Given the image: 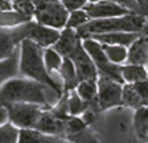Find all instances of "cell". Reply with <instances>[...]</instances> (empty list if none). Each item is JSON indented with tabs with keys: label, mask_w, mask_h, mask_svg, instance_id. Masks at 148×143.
I'll return each instance as SVG.
<instances>
[{
	"label": "cell",
	"mask_w": 148,
	"mask_h": 143,
	"mask_svg": "<svg viewBox=\"0 0 148 143\" xmlns=\"http://www.w3.org/2000/svg\"><path fill=\"white\" fill-rule=\"evenodd\" d=\"M62 93L27 77H14L0 86V105L11 103H32L45 109L53 108Z\"/></svg>",
	"instance_id": "1"
},
{
	"label": "cell",
	"mask_w": 148,
	"mask_h": 143,
	"mask_svg": "<svg viewBox=\"0 0 148 143\" xmlns=\"http://www.w3.org/2000/svg\"><path fill=\"white\" fill-rule=\"evenodd\" d=\"M43 47L32 42L31 39H23L20 43V57H19V74L23 77L31 78L38 82L55 89L57 92L63 93V88L54 77H51L45 66Z\"/></svg>",
	"instance_id": "2"
},
{
	"label": "cell",
	"mask_w": 148,
	"mask_h": 143,
	"mask_svg": "<svg viewBox=\"0 0 148 143\" xmlns=\"http://www.w3.org/2000/svg\"><path fill=\"white\" fill-rule=\"evenodd\" d=\"M147 18L143 15L129 14L116 18L106 19H90L88 23L77 28L78 35L81 39L89 38L94 34H106V32H141L145 27Z\"/></svg>",
	"instance_id": "3"
},
{
	"label": "cell",
	"mask_w": 148,
	"mask_h": 143,
	"mask_svg": "<svg viewBox=\"0 0 148 143\" xmlns=\"http://www.w3.org/2000/svg\"><path fill=\"white\" fill-rule=\"evenodd\" d=\"M98 93L96 100L90 101L88 108L94 112H102L114 107H123V85L104 74H98Z\"/></svg>",
	"instance_id": "4"
},
{
	"label": "cell",
	"mask_w": 148,
	"mask_h": 143,
	"mask_svg": "<svg viewBox=\"0 0 148 143\" xmlns=\"http://www.w3.org/2000/svg\"><path fill=\"white\" fill-rule=\"evenodd\" d=\"M35 4L34 20L43 26L62 30L66 26L70 12L61 0H32Z\"/></svg>",
	"instance_id": "5"
},
{
	"label": "cell",
	"mask_w": 148,
	"mask_h": 143,
	"mask_svg": "<svg viewBox=\"0 0 148 143\" xmlns=\"http://www.w3.org/2000/svg\"><path fill=\"white\" fill-rule=\"evenodd\" d=\"M82 45H84V49L88 51V54L90 55V58L93 59L94 65L98 70V74H104L120 84H125L123 74H121V65L113 64L106 57L101 43L93 38H85L82 39Z\"/></svg>",
	"instance_id": "6"
},
{
	"label": "cell",
	"mask_w": 148,
	"mask_h": 143,
	"mask_svg": "<svg viewBox=\"0 0 148 143\" xmlns=\"http://www.w3.org/2000/svg\"><path fill=\"white\" fill-rule=\"evenodd\" d=\"M8 112V122L19 130L34 128L45 108L32 103H11L4 105Z\"/></svg>",
	"instance_id": "7"
},
{
	"label": "cell",
	"mask_w": 148,
	"mask_h": 143,
	"mask_svg": "<svg viewBox=\"0 0 148 143\" xmlns=\"http://www.w3.org/2000/svg\"><path fill=\"white\" fill-rule=\"evenodd\" d=\"M27 23L14 27L0 26V61L20 51V43L27 38Z\"/></svg>",
	"instance_id": "8"
},
{
	"label": "cell",
	"mask_w": 148,
	"mask_h": 143,
	"mask_svg": "<svg viewBox=\"0 0 148 143\" xmlns=\"http://www.w3.org/2000/svg\"><path fill=\"white\" fill-rule=\"evenodd\" d=\"M90 19H106V18H116L133 14L128 8L114 3L112 0H101L96 3H88L84 7Z\"/></svg>",
	"instance_id": "9"
},
{
	"label": "cell",
	"mask_w": 148,
	"mask_h": 143,
	"mask_svg": "<svg viewBox=\"0 0 148 143\" xmlns=\"http://www.w3.org/2000/svg\"><path fill=\"white\" fill-rule=\"evenodd\" d=\"M59 35H61V30L43 26L34 19L27 23V38L43 49L53 46L58 41Z\"/></svg>",
	"instance_id": "10"
},
{
	"label": "cell",
	"mask_w": 148,
	"mask_h": 143,
	"mask_svg": "<svg viewBox=\"0 0 148 143\" xmlns=\"http://www.w3.org/2000/svg\"><path fill=\"white\" fill-rule=\"evenodd\" d=\"M73 61L75 70H77V76L79 78V81L84 80H93V78H98V70L94 65L93 59L88 54V51L84 49V45L79 46L73 51V54L69 57Z\"/></svg>",
	"instance_id": "11"
},
{
	"label": "cell",
	"mask_w": 148,
	"mask_h": 143,
	"mask_svg": "<svg viewBox=\"0 0 148 143\" xmlns=\"http://www.w3.org/2000/svg\"><path fill=\"white\" fill-rule=\"evenodd\" d=\"M65 120L66 119L53 112L51 108L43 109L34 128L47 135L59 136L65 139Z\"/></svg>",
	"instance_id": "12"
},
{
	"label": "cell",
	"mask_w": 148,
	"mask_h": 143,
	"mask_svg": "<svg viewBox=\"0 0 148 143\" xmlns=\"http://www.w3.org/2000/svg\"><path fill=\"white\" fill-rule=\"evenodd\" d=\"M125 64L148 65V30L145 27L136 41L128 47V57Z\"/></svg>",
	"instance_id": "13"
},
{
	"label": "cell",
	"mask_w": 148,
	"mask_h": 143,
	"mask_svg": "<svg viewBox=\"0 0 148 143\" xmlns=\"http://www.w3.org/2000/svg\"><path fill=\"white\" fill-rule=\"evenodd\" d=\"M82 43L81 37L78 35L75 28H69L65 27L61 30V35H59L58 41L53 45V49L57 50L62 57H70L73 54V51L77 49Z\"/></svg>",
	"instance_id": "14"
},
{
	"label": "cell",
	"mask_w": 148,
	"mask_h": 143,
	"mask_svg": "<svg viewBox=\"0 0 148 143\" xmlns=\"http://www.w3.org/2000/svg\"><path fill=\"white\" fill-rule=\"evenodd\" d=\"M140 32H124V31H119V32H106V34H94L89 38L96 39L97 42L102 45H120V46L129 47Z\"/></svg>",
	"instance_id": "15"
},
{
	"label": "cell",
	"mask_w": 148,
	"mask_h": 143,
	"mask_svg": "<svg viewBox=\"0 0 148 143\" xmlns=\"http://www.w3.org/2000/svg\"><path fill=\"white\" fill-rule=\"evenodd\" d=\"M59 76L62 78L63 93H69L70 90H74L79 84V78L77 76L75 66L69 57H63L62 66L59 69Z\"/></svg>",
	"instance_id": "16"
},
{
	"label": "cell",
	"mask_w": 148,
	"mask_h": 143,
	"mask_svg": "<svg viewBox=\"0 0 148 143\" xmlns=\"http://www.w3.org/2000/svg\"><path fill=\"white\" fill-rule=\"evenodd\" d=\"M63 138L47 135L35 128H22L19 130L18 143H61Z\"/></svg>",
	"instance_id": "17"
},
{
	"label": "cell",
	"mask_w": 148,
	"mask_h": 143,
	"mask_svg": "<svg viewBox=\"0 0 148 143\" xmlns=\"http://www.w3.org/2000/svg\"><path fill=\"white\" fill-rule=\"evenodd\" d=\"M19 57L20 51L14 54L12 57L7 59H1L0 61V86L8 80L14 77H18L19 74Z\"/></svg>",
	"instance_id": "18"
},
{
	"label": "cell",
	"mask_w": 148,
	"mask_h": 143,
	"mask_svg": "<svg viewBox=\"0 0 148 143\" xmlns=\"http://www.w3.org/2000/svg\"><path fill=\"white\" fill-rule=\"evenodd\" d=\"M121 74L124 82L127 84H135L148 78V70L144 65H133V64L121 65Z\"/></svg>",
	"instance_id": "19"
},
{
	"label": "cell",
	"mask_w": 148,
	"mask_h": 143,
	"mask_svg": "<svg viewBox=\"0 0 148 143\" xmlns=\"http://www.w3.org/2000/svg\"><path fill=\"white\" fill-rule=\"evenodd\" d=\"M43 58H45L46 70L49 72V74H50L51 77H54L55 73L59 74V69H61L62 61H63L62 55L59 54L57 50H54L53 47H46V49L43 50Z\"/></svg>",
	"instance_id": "20"
},
{
	"label": "cell",
	"mask_w": 148,
	"mask_h": 143,
	"mask_svg": "<svg viewBox=\"0 0 148 143\" xmlns=\"http://www.w3.org/2000/svg\"><path fill=\"white\" fill-rule=\"evenodd\" d=\"M123 104L125 107H131V108H135V109L145 105L144 100L137 93L133 84H127L125 82L124 85H123Z\"/></svg>",
	"instance_id": "21"
},
{
	"label": "cell",
	"mask_w": 148,
	"mask_h": 143,
	"mask_svg": "<svg viewBox=\"0 0 148 143\" xmlns=\"http://www.w3.org/2000/svg\"><path fill=\"white\" fill-rule=\"evenodd\" d=\"M77 93L79 95L84 101L86 103H90V101L96 100L98 93V84H97V78H93V80H84V81H79V84L75 88Z\"/></svg>",
	"instance_id": "22"
},
{
	"label": "cell",
	"mask_w": 148,
	"mask_h": 143,
	"mask_svg": "<svg viewBox=\"0 0 148 143\" xmlns=\"http://www.w3.org/2000/svg\"><path fill=\"white\" fill-rule=\"evenodd\" d=\"M89 104L84 101L77 93V90H70L67 95V111L71 116H81L88 109Z\"/></svg>",
	"instance_id": "23"
},
{
	"label": "cell",
	"mask_w": 148,
	"mask_h": 143,
	"mask_svg": "<svg viewBox=\"0 0 148 143\" xmlns=\"http://www.w3.org/2000/svg\"><path fill=\"white\" fill-rule=\"evenodd\" d=\"M102 49L105 51L106 57L109 58L113 64L121 65V64L127 62V57H128V47L127 46H120V45H102Z\"/></svg>",
	"instance_id": "24"
},
{
	"label": "cell",
	"mask_w": 148,
	"mask_h": 143,
	"mask_svg": "<svg viewBox=\"0 0 148 143\" xmlns=\"http://www.w3.org/2000/svg\"><path fill=\"white\" fill-rule=\"evenodd\" d=\"M135 128L140 139L148 138V107H140L135 113Z\"/></svg>",
	"instance_id": "25"
},
{
	"label": "cell",
	"mask_w": 148,
	"mask_h": 143,
	"mask_svg": "<svg viewBox=\"0 0 148 143\" xmlns=\"http://www.w3.org/2000/svg\"><path fill=\"white\" fill-rule=\"evenodd\" d=\"M19 128L7 122L0 126V143H18Z\"/></svg>",
	"instance_id": "26"
},
{
	"label": "cell",
	"mask_w": 148,
	"mask_h": 143,
	"mask_svg": "<svg viewBox=\"0 0 148 143\" xmlns=\"http://www.w3.org/2000/svg\"><path fill=\"white\" fill-rule=\"evenodd\" d=\"M90 20L88 12L81 8V10H75V11H71L69 14V18H67V22H66V26L65 27H69V28H75L77 30L78 27L84 26L85 23H88Z\"/></svg>",
	"instance_id": "27"
},
{
	"label": "cell",
	"mask_w": 148,
	"mask_h": 143,
	"mask_svg": "<svg viewBox=\"0 0 148 143\" xmlns=\"http://www.w3.org/2000/svg\"><path fill=\"white\" fill-rule=\"evenodd\" d=\"M65 139L71 143H98V139L96 138L94 132L89 128V126L81 130V131L75 132V134L67 135Z\"/></svg>",
	"instance_id": "28"
},
{
	"label": "cell",
	"mask_w": 148,
	"mask_h": 143,
	"mask_svg": "<svg viewBox=\"0 0 148 143\" xmlns=\"http://www.w3.org/2000/svg\"><path fill=\"white\" fill-rule=\"evenodd\" d=\"M12 8L15 11L20 12L26 16H30L34 19L35 14V4L32 0H12Z\"/></svg>",
	"instance_id": "29"
},
{
	"label": "cell",
	"mask_w": 148,
	"mask_h": 143,
	"mask_svg": "<svg viewBox=\"0 0 148 143\" xmlns=\"http://www.w3.org/2000/svg\"><path fill=\"white\" fill-rule=\"evenodd\" d=\"M112 1L120 4V6H123V7H125V8H128L129 11H132L133 14H136V15H143L144 16L143 10H141V7L137 4L136 0H112Z\"/></svg>",
	"instance_id": "30"
},
{
	"label": "cell",
	"mask_w": 148,
	"mask_h": 143,
	"mask_svg": "<svg viewBox=\"0 0 148 143\" xmlns=\"http://www.w3.org/2000/svg\"><path fill=\"white\" fill-rule=\"evenodd\" d=\"M62 4L67 8V11H75V10H81L89 3V0H61Z\"/></svg>",
	"instance_id": "31"
},
{
	"label": "cell",
	"mask_w": 148,
	"mask_h": 143,
	"mask_svg": "<svg viewBox=\"0 0 148 143\" xmlns=\"http://www.w3.org/2000/svg\"><path fill=\"white\" fill-rule=\"evenodd\" d=\"M8 122V112L4 105H0V126Z\"/></svg>",
	"instance_id": "32"
},
{
	"label": "cell",
	"mask_w": 148,
	"mask_h": 143,
	"mask_svg": "<svg viewBox=\"0 0 148 143\" xmlns=\"http://www.w3.org/2000/svg\"><path fill=\"white\" fill-rule=\"evenodd\" d=\"M137 4L141 7L143 10V14H144L145 18H148V0H136Z\"/></svg>",
	"instance_id": "33"
},
{
	"label": "cell",
	"mask_w": 148,
	"mask_h": 143,
	"mask_svg": "<svg viewBox=\"0 0 148 143\" xmlns=\"http://www.w3.org/2000/svg\"><path fill=\"white\" fill-rule=\"evenodd\" d=\"M96 1H101V0H89V3H96Z\"/></svg>",
	"instance_id": "34"
},
{
	"label": "cell",
	"mask_w": 148,
	"mask_h": 143,
	"mask_svg": "<svg viewBox=\"0 0 148 143\" xmlns=\"http://www.w3.org/2000/svg\"><path fill=\"white\" fill-rule=\"evenodd\" d=\"M145 28L148 30V18H147V23H145Z\"/></svg>",
	"instance_id": "35"
}]
</instances>
